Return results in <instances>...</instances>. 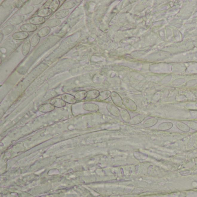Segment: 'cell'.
<instances>
[{
  "label": "cell",
  "mask_w": 197,
  "mask_h": 197,
  "mask_svg": "<svg viewBox=\"0 0 197 197\" xmlns=\"http://www.w3.org/2000/svg\"><path fill=\"white\" fill-rule=\"evenodd\" d=\"M111 99L114 103V104L118 107H121L123 103V99L120 97V96L115 91H113L111 93Z\"/></svg>",
  "instance_id": "cell-1"
},
{
  "label": "cell",
  "mask_w": 197,
  "mask_h": 197,
  "mask_svg": "<svg viewBox=\"0 0 197 197\" xmlns=\"http://www.w3.org/2000/svg\"><path fill=\"white\" fill-rule=\"evenodd\" d=\"M123 103L125 107L131 111H135L137 109V106L136 104L130 98H124L123 99Z\"/></svg>",
  "instance_id": "cell-2"
},
{
  "label": "cell",
  "mask_w": 197,
  "mask_h": 197,
  "mask_svg": "<svg viewBox=\"0 0 197 197\" xmlns=\"http://www.w3.org/2000/svg\"><path fill=\"white\" fill-rule=\"evenodd\" d=\"M24 20V16L22 15H16L10 18L8 21L10 25L17 26L21 23Z\"/></svg>",
  "instance_id": "cell-3"
},
{
  "label": "cell",
  "mask_w": 197,
  "mask_h": 197,
  "mask_svg": "<svg viewBox=\"0 0 197 197\" xmlns=\"http://www.w3.org/2000/svg\"><path fill=\"white\" fill-rule=\"evenodd\" d=\"M61 98L63 99L64 101H65L66 103L70 104H73L76 102V99L75 98L74 96H72L70 94L68 93H64L61 96Z\"/></svg>",
  "instance_id": "cell-4"
},
{
  "label": "cell",
  "mask_w": 197,
  "mask_h": 197,
  "mask_svg": "<svg viewBox=\"0 0 197 197\" xmlns=\"http://www.w3.org/2000/svg\"><path fill=\"white\" fill-rule=\"evenodd\" d=\"M107 109L108 112L112 115L113 116L116 117H118L120 116V111L117 107L115 106L114 105L112 104H108L107 106Z\"/></svg>",
  "instance_id": "cell-5"
},
{
  "label": "cell",
  "mask_w": 197,
  "mask_h": 197,
  "mask_svg": "<svg viewBox=\"0 0 197 197\" xmlns=\"http://www.w3.org/2000/svg\"><path fill=\"white\" fill-rule=\"evenodd\" d=\"M55 107L53 105L50 104H42L38 107V110L42 113H48L54 110Z\"/></svg>",
  "instance_id": "cell-6"
},
{
  "label": "cell",
  "mask_w": 197,
  "mask_h": 197,
  "mask_svg": "<svg viewBox=\"0 0 197 197\" xmlns=\"http://www.w3.org/2000/svg\"><path fill=\"white\" fill-rule=\"evenodd\" d=\"M34 7L31 5H26L19 10V13L20 15L24 16V15H27L28 14H30V13H31L34 10Z\"/></svg>",
  "instance_id": "cell-7"
},
{
  "label": "cell",
  "mask_w": 197,
  "mask_h": 197,
  "mask_svg": "<svg viewBox=\"0 0 197 197\" xmlns=\"http://www.w3.org/2000/svg\"><path fill=\"white\" fill-rule=\"evenodd\" d=\"M37 29V27L36 25H34L31 23H26L23 24L20 27V30L21 31L26 32V33H31V32H34Z\"/></svg>",
  "instance_id": "cell-8"
},
{
  "label": "cell",
  "mask_w": 197,
  "mask_h": 197,
  "mask_svg": "<svg viewBox=\"0 0 197 197\" xmlns=\"http://www.w3.org/2000/svg\"><path fill=\"white\" fill-rule=\"evenodd\" d=\"M83 108L89 112H96L98 110L99 107L98 105L94 103H85L83 105Z\"/></svg>",
  "instance_id": "cell-9"
},
{
  "label": "cell",
  "mask_w": 197,
  "mask_h": 197,
  "mask_svg": "<svg viewBox=\"0 0 197 197\" xmlns=\"http://www.w3.org/2000/svg\"><path fill=\"white\" fill-rule=\"evenodd\" d=\"M50 104L53 105L55 107H65L66 102L61 98L52 99L50 101Z\"/></svg>",
  "instance_id": "cell-10"
},
{
  "label": "cell",
  "mask_w": 197,
  "mask_h": 197,
  "mask_svg": "<svg viewBox=\"0 0 197 197\" xmlns=\"http://www.w3.org/2000/svg\"><path fill=\"white\" fill-rule=\"evenodd\" d=\"M29 36V34L28 33L24 32V31H19V32H16L15 33L12 35V38L15 40H23L27 38Z\"/></svg>",
  "instance_id": "cell-11"
},
{
  "label": "cell",
  "mask_w": 197,
  "mask_h": 197,
  "mask_svg": "<svg viewBox=\"0 0 197 197\" xmlns=\"http://www.w3.org/2000/svg\"><path fill=\"white\" fill-rule=\"evenodd\" d=\"M29 21H30V23L33 24L36 26L43 24L46 22L45 18L40 17L38 16H34L33 18H30L29 19Z\"/></svg>",
  "instance_id": "cell-12"
},
{
  "label": "cell",
  "mask_w": 197,
  "mask_h": 197,
  "mask_svg": "<svg viewBox=\"0 0 197 197\" xmlns=\"http://www.w3.org/2000/svg\"><path fill=\"white\" fill-rule=\"evenodd\" d=\"M60 23H61V20H60L54 18V19H49V20H47L45 22V26L46 27L52 28V27L58 26L60 24Z\"/></svg>",
  "instance_id": "cell-13"
},
{
  "label": "cell",
  "mask_w": 197,
  "mask_h": 197,
  "mask_svg": "<svg viewBox=\"0 0 197 197\" xmlns=\"http://www.w3.org/2000/svg\"><path fill=\"white\" fill-rule=\"evenodd\" d=\"M52 13H53V12L49 8H44L40 9L37 12L36 15L38 16L45 18V17H47V16H50Z\"/></svg>",
  "instance_id": "cell-14"
},
{
  "label": "cell",
  "mask_w": 197,
  "mask_h": 197,
  "mask_svg": "<svg viewBox=\"0 0 197 197\" xmlns=\"http://www.w3.org/2000/svg\"><path fill=\"white\" fill-rule=\"evenodd\" d=\"M100 92L97 90H91L87 91V96L86 99L89 100H92L94 99H97L99 95Z\"/></svg>",
  "instance_id": "cell-15"
},
{
  "label": "cell",
  "mask_w": 197,
  "mask_h": 197,
  "mask_svg": "<svg viewBox=\"0 0 197 197\" xmlns=\"http://www.w3.org/2000/svg\"><path fill=\"white\" fill-rule=\"evenodd\" d=\"M120 116L121 118L124 120V121H125L126 123H130V121H131V116L129 113V112L123 108H121L120 110Z\"/></svg>",
  "instance_id": "cell-16"
},
{
  "label": "cell",
  "mask_w": 197,
  "mask_h": 197,
  "mask_svg": "<svg viewBox=\"0 0 197 197\" xmlns=\"http://www.w3.org/2000/svg\"><path fill=\"white\" fill-rule=\"evenodd\" d=\"M144 119V116L142 114H139L136 116L133 117L131 119V121H130V123L133 125H136L138 124L141 123H142Z\"/></svg>",
  "instance_id": "cell-17"
},
{
  "label": "cell",
  "mask_w": 197,
  "mask_h": 197,
  "mask_svg": "<svg viewBox=\"0 0 197 197\" xmlns=\"http://www.w3.org/2000/svg\"><path fill=\"white\" fill-rule=\"evenodd\" d=\"M31 43H30V41L29 40H26L23 45L22 46V48H21V53L24 56L28 55V54L29 53L30 50V48H31Z\"/></svg>",
  "instance_id": "cell-18"
},
{
  "label": "cell",
  "mask_w": 197,
  "mask_h": 197,
  "mask_svg": "<svg viewBox=\"0 0 197 197\" xmlns=\"http://www.w3.org/2000/svg\"><path fill=\"white\" fill-rule=\"evenodd\" d=\"M70 14V10L67 9H61L56 13L54 16L56 19L60 20L61 19L67 17Z\"/></svg>",
  "instance_id": "cell-19"
},
{
  "label": "cell",
  "mask_w": 197,
  "mask_h": 197,
  "mask_svg": "<svg viewBox=\"0 0 197 197\" xmlns=\"http://www.w3.org/2000/svg\"><path fill=\"white\" fill-rule=\"evenodd\" d=\"M158 122V120L156 117H151L147 119L143 123V125L146 128L152 127L153 126L156 125Z\"/></svg>",
  "instance_id": "cell-20"
},
{
  "label": "cell",
  "mask_w": 197,
  "mask_h": 197,
  "mask_svg": "<svg viewBox=\"0 0 197 197\" xmlns=\"http://www.w3.org/2000/svg\"><path fill=\"white\" fill-rule=\"evenodd\" d=\"M111 92L109 90H105L102 92H100L98 98H97L98 101H102L106 100L111 96Z\"/></svg>",
  "instance_id": "cell-21"
},
{
  "label": "cell",
  "mask_w": 197,
  "mask_h": 197,
  "mask_svg": "<svg viewBox=\"0 0 197 197\" xmlns=\"http://www.w3.org/2000/svg\"><path fill=\"white\" fill-rule=\"evenodd\" d=\"M176 127L180 130V131L184 132V133H188L190 130V128H189L187 124L181 122V121H178L176 123Z\"/></svg>",
  "instance_id": "cell-22"
},
{
  "label": "cell",
  "mask_w": 197,
  "mask_h": 197,
  "mask_svg": "<svg viewBox=\"0 0 197 197\" xmlns=\"http://www.w3.org/2000/svg\"><path fill=\"white\" fill-rule=\"evenodd\" d=\"M87 93V92L86 91L81 90V91H79L77 92L75 94L74 96L77 101H81L86 98Z\"/></svg>",
  "instance_id": "cell-23"
},
{
  "label": "cell",
  "mask_w": 197,
  "mask_h": 197,
  "mask_svg": "<svg viewBox=\"0 0 197 197\" xmlns=\"http://www.w3.org/2000/svg\"><path fill=\"white\" fill-rule=\"evenodd\" d=\"M173 127V123L171 122H164L158 125V128L161 131H167L171 129Z\"/></svg>",
  "instance_id": "cell-24"
},
{
  "label": "cell",
  "mask_w": 197,
  "mask_h": 197,
  "mask_svg": "<svg viewBox=\"0 0 197 197\" xmlns=\"http://www.w3.org/2000/svg\"><path fill=\"white\" fill-rule=\"evenodd\" d=\"M50 32V28L49 27H45L42 28L38 32V35L40 38H44L47 36Z\"/></svg>",
  "instance_id": "cell-25"
},
{
  "label": "cell",
  "mask_w": 197,
  "mask_h": 197,
  "mask_svg": "<svg viewBox=\"0 0 197 197\" xmlns=\"http://www.w3.org/2000/svg\"><path fill=\"white\" fill-rule=\"evenodd\" d=\"M15 29V26L12 25H8L6 27H4L3 29L1 30V33L4 36H8L10 34H11Z\"/></svg>",
  "instance_id": "cell-26"
},
{
  "label": "cell",
  "mask_w": 197,
  "mask_h": 197,
  "mask_svg": "<svg viewBox=\"0 0 197 197\" xmlns=\"http://www.w3.org/2000/svg\"><path fill=\"white\" fill-rule=\"evenodd\" d=\"M59 5H60V1L59 0H53L50 4V5L49 6V8L53 12H55L59 8Z\"/></svg>",
  "instance_id": "cell-27"
},
{
  "label": "cell",
  "mask_w": 197,
  "mask_h": 197,
  "mask_svg": "<svg viewBox=\"0 0 197 197\" xmlns=\"http://www.w3.org/2000/svg\"><path fill=\"white\" fill-rule=\"evenodd\" d=\"M40 39H41V38L39 37V36L38 35V34L34 35L30 40V43H31V46L36 47V46L38 45V44L40 42Z\"/></svg>",
  "instance_id": "cell-28"
},
{
  "label": "cell",
  "mask_w": 197,
  "mask_h": 197,
  "mask_svg": "<svg viewBox=\"0 0 197 197\" xmlns=\"http://www.w3.org/2000/svg\"><path fill=\"white\" fill-rule=\"evenodd\" d=\"M76 5L75 1H66L63 5V8L64 9H67L69 10L70 9L73 8Z\"/></svg>",
  "instance_id": "cell-29"
},
{
  "label": "cell",
  "mask_w": 197,
  "mask_h": 197,
  "mask_svg": "<svg viewBox=\"0 0 197 197\" xmlns=\"http://www.w3.org/2000/svg\"><path fill=\"white\" fill-rule=\"evenodd\" d=\"M27 1H16L14 4L13 5L15 6V8H21L22 7H23L24 5L26 4V2H27Z\"/></svg>",
  "instance_id": "cell-30"
},
{
  "label": "cell",
  "mask_w": 197,
  "mask_h": 197,
  "mask_svg": "<svg viewBox=\"0 0 197 197\" xmlns=\"http://www.w3.org/2000/svg\"><path fill=\"white\" fill-rule=\"evenodd\" d=\"M187 124L189 127L190 128L197 131V123L195 121H187Z\"/></svg>",
  "instance_id": "cell-31"
},
{
  "label": "cell",
  "mask_w": 197,
  "mask_h": 197,
  "mask_svg": "<svg viewBox=\"0 0 197 197\" xmlns=\"http://www.w3.org/2000/svg\"><path fill=\"white\" fill-rule=\"evenodd\" d=\"M42 0H38V1H34V0H33V1H31V5H39V4H40L41 3H42Z\"/></svg>",
  "instance_id": "cell-32"
},
{
  "label": "cell",
  "mask_w": 197,
  "mask_h": 197,
  "mask_svg": "<svg viewBox=\"0 0 197 197\" xmlns=\"http://www.w3.org/2000/svg\"><path fill=\"white\" fill-rule=\"evenodd\" d=\"M3 36H4V35L1 33V41H2V38H3Z\"/></svg>",
  "instance_id": "cell-33"
}]
</instances>
